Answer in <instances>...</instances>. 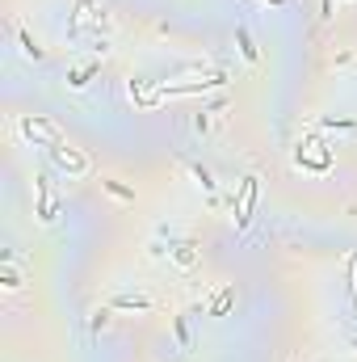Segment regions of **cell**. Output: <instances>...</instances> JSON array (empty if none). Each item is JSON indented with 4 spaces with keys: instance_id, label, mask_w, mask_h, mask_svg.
<instances>
[{
    "instance_id": "obj_2",
    "label": "cell",
    "mask_w": 357,
    "mask_h": 362,
    "mask_svg": "<svg viewBox=\"0 0 357 362\" xmlns=\"http://www.w3.org/2000/svg\"><path fill=\"white\" fill-rule=\"evenodd\" d=\"M51 156H55V160H59V164H63V169H68L72 177H80V173L88 169V156H80V152H76V148H68V144L51 148Z\"/></svg>"
},
{
    "instance_id": "obj_1",
    "label": "cell",
    "mask_w": 357,
    "mask_h": 362,
    "mask_svg": "<svg viewBox=\"0 0 357 362\" xmlns=\"http://www.w3.org/2000/svg\"><path fill=\"white\" fill-rule=\"evenodd\" d=\"M21 135L34 139V144H47V148H59L63 144V131L47 118H21Z\"/></svg>"
},
{
    "instance_id": "obj_3",
    "label": "cell",
    "mask_w": 357,
    "mask_h": 362,
    "mask_svg": "<svg viewBox=\"0 0 357 362\" xmlns=\"http://www.w3.org/2000/svg\"><path fill=\"white\" fill-rule=\"evenodd\" d=\"M252 203H256V177H244V194H240V223H248L252 219Z\"/></svg>"
}]
</instances>
